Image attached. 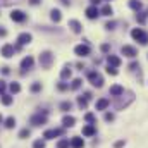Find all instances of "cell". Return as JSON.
Wrapping results in <instances>:
<instances>
[{"label": "cell", "mask_w": 148, "mask_h": 148, "mask_svg": "<svg viewBox=\"0 0 148 148\" xmlns=\"http://www.w3.org/2000/svg\"><path fill=\"white\" fill-rule=\"evenodd\" d=\"M83 134H84V136H93V134H95V128H93V124L84 126V128H83Z\"/></svg>", "instance_id": "21"}, {"label": "cell", "mask_w": 148, "mask_h": 148, "mask_svg": "<svg viewBox=\"0 0 148 148\" xmlns=\"http://www.w3.org/2000/svg\"><path fill=\"white\" fill-rule=\"evenodd\" d=\"M33 64H34V59H33L31 55H28V57H24V59L21 60V67H22V69H31Z\"/></svg>", "instance_id": "11"}, {"label": "cell", "mask_w": 148, "mask_h": 148, "mask_svg": "<svg viewBox=\"0 0 148 148\" xmlns=\"http://www.w3.org/2000/svg\"><path fill=\"white\" fill-rule=\"evenodd\" d=\"M17 0H0V5H10V3H16Z\"/></svg>", "instance_id": "37"}, {"label": "cell", "mask_w": 148, "mask_h": 148, "mask_svg": "<svg viewBox=\"0 0 148 148\" xmlns=\"http://www.w3.org/2000/svg\"><path fill=\"white\" fill-rule=\"evenodd\" d=\"M136 67H138V64H136V62H133V64L129 66V69H136Z\"/></svg>", "instance_id": "45"}, {"label": "cell", "mask_w": 148, "mask_h": 148, "mask_svg": "<svg viewBox=\"0 0 148 148\" xmlns=\"http://www.w3.org/2000/svg\"><path fill=\"white\" fill-rule=\"evenodd\" d=\"M95 107H97V110H105V109L109 107V100H107V98H100Z\"/></svg>", "instance_id": "18"}, {"label": "cell", "mask_w": 148, "mask_h": 148, "mask_svg": "<svg viewBox=\"0 0 148 148\" xmlns=\"http://www.w3.org/2000/svg\"><path fill=\"white\" fill-rule=\"evenodd\" d=\"M2 122H3V117H2V116H0V124H2Z\"/></svg>", "instance_id": "50"}, {"label": "cell", "mask_w": 148, "mask_h": 148, "mask_svg": "<svg viewBox=\"0 0 148 148\" xmlns=\"http://www.w3.org/2000/svg\"><path fill=\"white\" fill-rule=\"evenodd\" d=\"M14 52H16V50H14V45H9V43H7V45H3V47H2V50H0V53H2L5 59H10V57L14 55Z\"/></svg>", "instance_id": "7"}, {"label": "cell", "mask_w": 148, "mask_h": 148, "mask_svg": "<svg viewBox=\"0 0 148 148\" xmlns=\"http://www.w3.org/2000/svg\"><path fill=\"white\" fill-rule=\"evenodd\" d=\"M105 121H109V122L114 121V114H112V112H107V114H105Z\"/></svg>", "instance_id": "38"}, {"label": "cell", "mask_w": 148, "mask_h": 148, "mask_svg": "<svg viewBox=\"0 0 148 148\" xmlns=\"http://www.w3.org/2000/svg\"><path fill=\"white\" fill-rule=\"evenodd\" d=\"M91 98V93H84V97H79L78 98V103H79V107L81 109H86V105H88V100Z\"/></svg>", "instance_id": "14"}, {"label": "cell", "mask_w": 148, "mask_h": 148, "mask_svg": "<svg viewBox=\"0 0 148 148\" xmlns=\"http://www.w3.org/2000/svg\"><path fill=\"white\" fill-rule=\"evenodd\" d=\"M98 2H100V0H91V3H93V5H97Z\"/></svg>", "instance_id": "48"}, {"label": "cell", "mask_w": 148, "mask_h": 148, "mask_svg": "<svg viewBox=\"0 0 148 148\" xmlns=\"http://www.w3.org/2000/svg\"><path fill=\"white\" fill-rule=\"evenodd\" d=\"M107 72H109V74H112V76H116V74H117V69H116V67H112V66H109V67H107Z\"/></svg>", "instance_id": "35"}, {"label": "cell", "mask_w": 148, "mask_h": 148, "mask_svg": "<svg viewBox=\"0 0 148 148\" xmlns=\"http://www.w3.org/2000/svg\"><path fill=\"white\" fill-rule=\"evenodd\" d=\"M88 79H90V81H91V84H93V86H97V88H102V86H103V78H102L98 72H95V71L88 74Z\"/></svg>", "instance_id": "4"}, {"label": "cell", "mask_w": 148, "mask_h": 148, "mask_svg": "<svg viewBox=\"0 0 148 148\" xmlns=\"http://www.w3.org/2000/svg\"><path fill=\"white\" fill-rule=\"evenodd\" d=\"M26 17H28V16H26L22 10H12V12H10V19H12L14 22H24Z\"/></svg>", "instance_id": "5"}, {"label": "cell", "mask_w": 148, "mask_h": 148, "mask_svg": "<svg viewBox=\"0 0 148 148\" xmlns=\"http://www.w3.org/2000/svg\"><path fill=\"white\" fill-rule=\"evenodd\" d=\"M131 36H133L136 41H140L141 45H147L148 43V33L147 31H143L141 28H134V29L131 31Z\"/></svg>", "instance_id": "1"}, {"label": "cell", "mask_w": 148, "mask_h": 148, "mask_svg": "<svg viewBox=\"0 0 148 148\" xmlns=\"http://www.w3.org/2000/svg\"><path fill=\"white\" fill-rule=\"evenodd\" d=\"M122 53H124L126 57H129V59H134V57L138 55V50H136L134 47H131V45H124V47H122Z\"/></svg>", "instance_id": "6"}, {"label": "cell", "mask_w": 148, "mask_h": 148, "mask_svg": "<svg viewBox=\"0 0 148 148\" xmlns=\"http://www.w3.org/2000/svg\"><path fill=\"white\" fill-rule=\"evenodd\" d=\"M129 7L134 9V10H140V9L143 7V3H141L140 0H129Z\"/></svg>", "instance_id": "22"}, {"label": "cell", "mask_w": 148, "mask_h": 148, "mask_svg": "<svg viewBox=\"0 0 148 148\" xmlns=\"http://www.w3.org/2000/svg\"><path fill=\"white\" fill-rule=\"evenodd\" d=\"M84 121L93 122V121H95V116H93V114H86V116H84Z\"/></svg>", "instance_id": "36"}, {"label": "cell", "mask_w": 148, "mask_h": 148, "mask_svg": "<svg viewBox=\"0 0 148 148\" xmlns=\"http://www.w3.org/2000/svg\"><path fill=\"white\" fill-rule=\"evenodd\" d=\"M52 62H53V53L48 52V50H45V52L40 55V66H41L43 69H48V67L52 66Z\"/></svg>", "instance_id": "2"}, {"label": "cell", "mask_w": 148, "mask_h": 148, "mask_svg": "<svg viewBox=\"0 0 148 148\" xmlns=\"http://www.w3.org/2000/svg\"><path fill=\"white\" fill-rule=\"evenodd\" d=\"M50 17H52V21H53V22H60V19H62V14H60V10L53 9V10L50 12Z\"/></svg>", "instance_id": "20"}, {"label": "cell", "mask_w": 148, "mask_h": 148, "mask_svg": "<svg viewBox=\"0 0 148 148\" xmlns=\"http://www.w3.org/2000/svg\"><path fill=\"white\" fill-rule=\"evenodd\" d=\"M57 88H59L60 91H64V90H67V84H66V83H59V84H57Z\"/></svg>", "instance_id": "41"}, {"label": "cell", "mask_w": 148, "mask_h": 148, "mask_svg": "<svg viewBox=\"0 0 148 148\" xmlns=\"http://www.w3.org/2000/svg\"><path fill=\"white\" fill-rule=\"evenodd\" d=\"M29 134H31V133H29V129H28V128H26V129H22V131H21V133H19V138H28V136H29Z\"/></svg>", "instance_id": "33"}, {"label": "cell", "mask_w": 148, "mask_h": 148, "mask_svg": "<svg viewBox=\"0 0 148 148\" xmlns=\"http://www.w3.org/2000/svg\"><path fill=\"white\" fill-rule=\"evenodd\" d=\"M114 26H116V22H114V21H112V22H107V24H105V28H107V29H114Z\"/></svg>", "instance_id": "42"}, {"label": "cell", "mask_w": 148, "mask_h": 148, "mask_svg": "<svg viewBox=\"0 0 148 148\" xmlns=\"http://www.w3.org/2000/svg\"><path fill=\"white\" fill-rule=\"evenodd\" d=\"M2 103H3V105H10V103H12V97L3 95V97H2Z\"/></svg>", "instance_id": "28"}, {"label": "cell", "mask_w": 148, "mask_h": 148, "mask_svg": "<svg viewBox=\"0 0 148 148\" xmlns=\"http://www.w3.org/2000/svg\"><path fill=\"white\" fill-rule=\"evenodd\" d=\"M109 93H110L112 97H121V95L124 93V88H122L121 84H114V86H110Z\"/></svg>", "instance_id": "12"}, {"label": "cell", "mask_w": 148, "mask_h": 148, "mask_svg": "<svg viewBox=\"0 0 148 148\" xmlns=\"http://www.w3.org/2000/svg\"><path fill=\"white\" fill-rule=\"evenodd\" d=\"M41 90V83H34V84H31V91L33 93H36V91H40Z\"/></svg>", "instance_id": "32"}, {"label": "cell", "mask_w": 148, "mask_h": 148, "mask_svg": "<svg viewBox=\"0 0 148 148\" xmlns=\"http://www.w3.org/2000/svg\"><path fill=\"white\" fill-rule=\"evenodd\" d=\"M0 36H2V38H3V36H7V29H5V28H2V26H0Z\"/></svg>", "instance_id": "43"}, {"label": "cell", "mask_w": 148, "mask_h": 148, "mask_svg": "<svg viewBox=\"0 0 148 148\" xmlns=\"http://www.w3.org/2000/svg\"><path fill=\"white\" fill-rule=\"evenodd\" d=\"M57 148H69V141H67V140H60V141L57 143Z\"/></svg>", "instance_id": "29"}, {"label": "cell", "mask_w": 148, "mask_h": 148, "mask_svg": "<svg viewBox=\"0 0 148 148\" xmlns=\"http://www.w3.org/2000/svg\"><path fill=\"white\" fill-rule=\"evenodd\" d=\"M5 88H7L5 81H3V79H0V93H3V91H5Z\"/></svg>", "instance_id": "39"}, {"label": "cell", "mask_w": 148, "mask_h": 148, "mask_svg": "<svg viewBox=\"0 0 148 148\" xmlns=\"http://www.w3.org/2000/svg\"><path fill=\"white\" fill-rule=\"evenodd\" d=\"M31 3H33V5H36V3H38V0H31Z\"/></svg>", "instance_id": "49"}, {"label": "cell", "mask_w": 148, "mask_h": 148, "mask_svg": "<svg viewBox=\"0 0 148 148\" xmlns=\"http://www.w3.org/2000/svg\"><path fill=\"white\" fill-rule=\"evenodd\" d=\"M74 52H76V55H79V57H86V55H90V47H88V45H78V47L74 48Z\"/></svg>", "instance_id": "8"}, {"label": "cell", "mask_w": 148, "mask_h": 148, "mask_svg": "<svg viewBox=\"0 0 148 148\" xmlns=\"http://www.w3.org/2000/svg\"><path fill=\"white\" fill-rule=\"evenodd\" d=\"M114 147H116V148H122V147H124V140H121V141H117V143H116Z\"/></svg>", "instance_id": "44"}, {"label": "cell", "mask_w": 148, "mask_h": 148, "mask_svg": "<svg viewBox=\"0 0 148 148\" xmlns=\"http://www.w3.org/2000/svg\"><path fill=\"white\" fill-rule=\"evenodd\" d=\"M60 2H62L64 5H69V2H67V0H60Z\"/></svg>", "instance_id": "47"}, {"label": "cell", "mask_w": 148, "mask_h": 148, "mask_svg": "<svg viewBox=\"0 0 148 148\" xmlns=\"http://www.w3.org/2000/svg\"><path fill=\"white\" fill-rule=\"evenodd\" d=\"M100 12H102L103 16H112V12H114V10H112V7H110V5H103Z\"/></svg>", "instance_id": "23"}, {"label": "cell", "mask_w": 148, "mask_h": 148, "mask_svg": "<svg viewBox=\"0 0 148 148\" xmlns=\"http://www.w3.org/2000/svg\"><path fill=\"white\" fill-rule=\"evenodd\" d=\"M71 107H72V103H71V102H62V103H60V109H62L64 112H69V110H71Z\"/></svg>", "instance_id": "26"}, {"label": "cell", "mask_w": 148, "mask_h": 148, "mask_svg": "<svg viewBox=\"0 0 148 148\" xmlns=\"http://www.w3.org/2000/svg\"><path fill=\"white\" fill-rule=\"evenodd\" d=\"M33 148H45V141H43V140H36V141L33 143Z\"/></svg>", "instance_id": "30"}, {"label": "cell", "mask_w": 148, "mask_h": 148, "mask_svg": "<svg viewBox=\"0 0 148 148\" xmlns=\"http://www.w3.org/2000/svg\"><path fill=\"white\" fill-rule=\"evenodd\" d=\"M31 40H33V36H31L29 33H21V34L17 36V41H19V45H28Z\"/></svg>", "instance_id": "10"}, {"label": "cell", "mask_w": 148, "mask_h": 148, "mask_svg": "<svg viewBox=\"0 0 148 148\" xmlns=\"http://www.w3.org/2000/svg\"><path fill=\"white\" fill-rule=\"evenodd\" d=\"M136 21H138L140 24H145V21H147V17H145L143 14H138V16H136Z\"/></svg>", "instance_id": "34"}, {"label": "cell", "mask_w": 148, "mask_h": 148, "mask_svg": "<svg viewBox=\"0 0 148 148\" xmlns=\"http://www.w3.org/2000/svg\"><path fill=\"white\" fill-rule=\"evenodd\" d=\"M98 16H100V10L97 9V5H91V7L86 9V17L88 19H97Z\"/></svg>", "instance_id": "9"}, {"label": "cell", "mask_w": 148, "mask_h": 148, "mask_svg": "<svg viewBox=\"0 0 148 148\" xmlns=\"http://www.w3.org/2000/svg\"><path fill=\"white\" fill-rule=\"evenodd\" d=\"M59 134H62L60 129H48V131H45V138H47V140H53V138L59 136Z\"/></svg>", "instance_id": "16"}, {"label": "cell", "mask_w": 148, "mask_h": 148, "mask_svg": "<svg viewBox=\"0 0 148 148\" xmlns=\"http://www.w3.org/2000/svg\"><path fill=\"white\" fill-rule=\"evenodd\" d=\"M74 122H76V119H74L72 116H66V117L62 119V124H64L66 128H72V126H74Z\"/></svg>", "instance_id": "19"}, {"label": "cell", "mask_w": 148, "mask_h": 148, "mask_svg": "<svg viewBox=\"0 0 148 148\" xmlns=\"http://www.w3.org/2000/svg\"><path fill=\"white\" fill-rule=\"evenodd\" d=\"M100 48H102V52H109V50H110V45H109V43H103Z\"/></svg>", "instance_id": "40"}, {"label": "cell", "mask_w": 148, "mask_h": 148, "mask_svg": "<svg viewBox=\"0 0 148 148\" xmlns=\"http://www.w3.org/2000/svg\"><path fill=\"white\" fill-rule=\"evenodd\" d=\"M60 78H62V79H67V78H71V69H69V67H64V69L60 71Z\"/></svg>", "instance_id": "24"}, {"label": "cell", "mask_w": 148, "mask_h": 148, "mask_svg": "<svg viewBox=\"0 0 148 148\" xmlns=\"http://www.w3.org/2000/svg\"><path fill=\"white\" fill-rule=\"evenodd\" d=\"M69 145H71L72 148H83V147H84V141H83V138H78V136H76V138H72V140H71V143H69Z\"/></svg>", "instance_id": "17"}, {"label": "cell", "mask_w": 148, "mask_h": 148, "mask_svg": "<svg viewBox=\"0 0 148 148\" xmlns=\"http://www.w3.org/2000/svg\"><path fill=\"white\" fill-rule=\"evenodd\" d=\"M81 83H83L81 79H74V81H72V84H71V88H72V90H78V88L81 86Z\"/></svg>", "instance_id": "31"}, {"label": "cell", "mask_w": 148, "mask_h": 148, "mask_svg": "<svg viewBox=\"0 0 148 148\" xmlns=\"http://www.w3.org/2000/svg\"><path fill=\"white\" fill-rule=\"evenodd\" d=\"M69 28H71L74 33H81V29H83L81 22H79V21H76V19H71V21H69Z\"/></svg>", "instance_id": "13"}, {"label": "cell", "mask_w": 148, "mask_h": 148, "mask_svg": "<svg viewBox=\"0 0 148 148\" xmlns=\"http://www.w3.org/2000/svg\"><path fill=\"white\" fill-rule=\"evenodd\" d=\"M107 62H109V66H112V67L121 66V59H119L117 55H109V57H107Z\"/></svg>", "instance_id": "15"}, {"label": "cell", "mask_w": 148, "mask_h": 148, "mask_svg": "<svg viewBox=\"0 0 148 148\" xmlns=\"http://www.w3.org/2000/svg\"><path fill=\"white\" fill-rule=\"evenodd\" d=\"M2 72L3 74H9V67H2Z\"/></svg>", "instance_id": "46"}, {"label": "cell", "mask_w": 148, "mask_h": 148, "mask_svg": "<svg viewBox=\"0 0 148 148\" xmlns=\"http://www.w3.org/2000/svg\"><path fill=\"white\" fill-rule=\"evenodd\" d=\"M14 126H16V119H14V117H9V119L5 121V128L10 129V128H14Z\"/></svg>", "instance_id": "27"}, {"label": "cell", "mask_w": 148, "mask_h": 148, "mask_svg": "<svg viewBox=\"0 0 148 148\" xmlns=\"http://www.w3.org/2000/svg\"><path fill=\"white\" fill-rule=\"evenodd\" d=\"M29 122L33 124V126H41V124H45L47 122V110L41 114H34V116H31V119H29Z\"/></svg>", "instance_id": "3"}, {"label": "cell", "mask_w": 148, "mask_h": 148, "mask_svg": "<svg viewBox=\"0 0 148 148\" xmlns=\"http://www.w3.org/2000/svg\"><path fill=\"white\" fill-rule=\"evenodd\" d=\"M10 91H12V93H19V91H21V84L16 83V81L10 83Z\"/></svg>", "instance_id": "25"}]
</instances>
